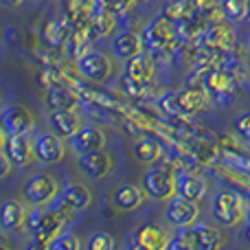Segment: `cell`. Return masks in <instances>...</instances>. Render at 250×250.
Returning <instances> with one entry per match:
<instances>
[{
  "instance_id": "obj_1",
  "label": "cell",
  "mask_w": 250,
  "mask_h": 250,
  "mask_svg": "<svg viewBox=\"0 0 250 250\" xmlns=\"http://www.w3.org/2000/svg\"><path fill=\"white\" fill-rule=\"evenodd\" d=\"M66 222L55 211H44L42 207H33L26 217V230L31 235V248H48L53 237L62 233Z\"/></svg>"
},
{
  "instance_id": "obj_2",
  "label": "cell",
  "mask_w": 250,
  "mask_h": 250,
  "mask_svg": "<svg viewBox=\"0 0 250 250\" xmlns=\"http://www.w3.org/2000/svg\"><path fill=\"white\" fill-rule=\"evenodd\" d=\"M222 233L217 229L208 224H200V226H185V230L176 235L173 239L167 242V248L178 250V248H185V250H213V248H220L222 246Z\"/></svg>"
},
{
  "instance_id": "obj_3",
  "label": "cell",
  "mask_w": 250,
  "mask_h": 250,
  "mask_svg": "<svg viewBox=\"0 0 250 250\" xmlns=\"http://www.w3.org/2000/svg\"><path fill=\"white\" fill-rule=\"evenodd\" d=\"M92 202V193L86 185L82 182H73L60 193V198L53 200L51 211H55L64 222H73L79 211L88 208Z\"/></svg>"
},
{
  "instance_id": "obj_4",
  "label": "cell",
  "mask_w": 250,
  "mask_h": 250,
  "mask_svg": "<svg viewBox=\"0 0 250 250\" xmlns=\"http://www.w3.org/2000/svg\"><path fill=\"white\" fill-rule=\"evenodd\" d=\"M204 101H207V97H204L202 90L189 88V90L163 95L158 105L160 110H165L167 114H173V117H193L204 108Z\"/></svg>"
},
{
  "instance_id": "obj_5",
  "label": "cell",
  "mask_w": 250,
  "mask_h": 250,
  "mask_svg": "<svg viewBox=\"0 0 250 250\" xmlns=\"http://www.w3.org/2000/svg\"><path fill=\"white\" fill-rule=\"evenodd\" d=\"M143 189L154 200H169L176 193V173L171 165H154L143 176Z\"/></svg>"
},
{
  "instance_id": "obj_6",
  "label": "cell",
  "mask_w": 250,
  "mask_h": 250,
  "mask_svg": "<svg viewBox=\"0 0 250 250\" xmlns=\"http://www.w3.org/2000/svg\"><path fill=\"white\" fill-rule=\"evenodd\" d=\"M213 217L226 229H233L244 220V200L230 189H222L213 198Z\"/></svg>"
},
{
  "instance_id": "obj_7",
  "label": "cell",
  "mask_w": 250,
  "mask_h": 250,
  "mask_svg": "<svg viewBox=\"0 0 250 250\" xmlns=\"http://www.w3.org/2000/svg\"><path fill=\"white\" fill-rule=\"evenodd\" d=\"M173 40H176V26L165 16L149 22V24L145 26V31H143V44H145L147 51L154 53V55L169 51Z\"/></svg>"
},
{
  "instance_id": "obj_8",
  "label": "cell",
  "mask_w": 250,
  "mask_h": 250,
  "mask_svg": "<svg viewBox=\"0 0 250 250\" xmlns=\"http://www.w3.org/2000/svg\"><path fill=\"white\" fill-rule=\"evenodd\" d=\"M75 64H77L79 75H82L86 82H92V83H101L112 75V62H110V57L101 51H95V48H90V51L83 57H79Z\"/></svg>"
},
{
  "instance_id": "obj_9",
  "label": "cell",
  "mask_w": 250,
  "mask_h": 250,
  "mask_svg": "<svg viewBox=\"0 0 250 250\" xmlns=\"http://www.w3.org/2000/svg\"><path fill=\"white\" fill-rule=\"evenodd\" d=\"M60 185L51 173H35L24 185V200L33 207H46L57 198Z\"/></svg>"
},
{
  "instance_id": "obj_10",
  "label": "cell",
  "mask_w": 250,
  "mask_h": 250,
  "mask_svg": "<svg viewBox=\"0 0 250 250\" xmlns=\"http://www.w3.org/2000/svg\"><path fill=\"white\" fill-rule=\"evenodd\" d=\"M0 125L7 132V136H13V134H31L35 127V114L26 105L11 104L0 110Z\"/></svg>"
},
{
  "instance_id": "obj_11",
  "label": "cell",
  "mask_w": 250,
  "mask_h": 250,
  "mask_svg": "<svg viewBox=\"0 0 250 250\" xmlns=\"http://www.w3.org/2000/svg\"><path fill=\"white\" fill-rule=\"evenodd\" d=\"M70 147L75 154H88V151H97L105 147V134L97 125H82L77 132L70 136Z\"/></svg>"
},
{
  "instance_id": "obj_12",
  "label": "cell",
  "mask_w": 250,
  "mask_h": 250,
  "mask_svg": "<svg viewBox=\"0 0 250 250\" xmlns=\"http://www.w3.org/2000/svg\"><path fill=\"white\" fill-rule=\"evenodd\" d=\"M200 215V207L195 200H189V198H173L167 207V220L171 222L173 226L178 229H185V226H193L195 220Z\"/></svg>"
},
{
  "instance_id": "obj_13",
  "label": "cell",
  "mask_w": 250,
  "mask_h": 250,
  "mask_svg": "<svg viewBox=\"0 0 250 250\" xmlns=\"http://www.w3.org/2000/svg\"><path fill=\"white\" fill-rule=\"evenodd\" d=\"M33 149H35V158L40 163H46V165H53V163H60L64 158L66 149H64V141L57 136L55 132H44L35 138L33 143Z\"/></svg>"
},
{
  "instance_id": "obj_14",
  "label": "cell",
  "mask_w": 250,
  "mask_h": 250,
  "mask_svg": "<svg viewBox=\"0 0 250 250\" xmlns=\"http://www.w3.org/2000/svg\"><path fill=\"white\" fill-rule=\"evenodd\" d=\"M75 26L68 22V18L62 13V16H55L42 26L40 31V42L46 44V46H55V48H64L66 40L70 38Z\"/></svg>"
},
{
  "instance_id": "obj_15",
  "label": "cell",
  "mask_w": 250,
  "mask_h": 250,
  "mask_svg": "<svg viewBox=\"0 0 250 250\" xmlns=\"http://www.w3.org/2000/svg\"><path fill=\"white\" fill-rule=\"evenodd\" d=\"M79 169L86 173L92 180H101L110 173L112 169V156L105 149H97V151H88V154L79 156Z\"/></svg>"
},
{
  "instance_id": "obj_16",
  "label": "cell",
  "mask_w": 250,
  "mask_h": 250,
  "mask_svg": "<svg viewBox=\"0 0 250 250\" xmlns=\"http://www.w3.org/2000/svg\"><path fill=\"white\" fill-rule=\"evenodd\" d=\"M46 105L51 112L55 110H75L79 105V95L70 83H55L46 88Z\"/></svg>"
},
{
  "instance_id": "obj_17",
  "label": "cell",
  "mask_w": 250,
  "mask_h": 250,
  "mask_svg": "<svg viewBox=\"0 0 250 250\" xmlns=\"http://www.w3.org/2000/svg\"><path fill=\"white\" fill-rule=\"evenodd\" d=\"M26 217H29V211L20 200H7V202L0 204V226H2V230L16 233V230L24 229Z\"/></svg>"
},
{
  "instance_id": "obj_18",
  "label": "cell",
  "mask_w": 250,
  "mask_h": 250,
  "mask_svg": "<svg viewBox=\"0 0 250 250\" xmlns=\"http://www.w3.org/2000/svg\"><path fill=\"white\" fill-rule=\"evenodd\" d=\"M7 154L11 158L13 165L18 167H26L31 165V160L35 158V149H33V143H31L29 134H13V136L7 138Z\"/></svg>"
},
{
  "instance_id": "obj_19",
  "label": "cell",
  "mask_w": 250,
  "mask_h": 250,
  "mask_svg": "<svg viewBox=\"0 0 250 250\" xmlns=\"http://www.w3.org/2000/svg\"><path fill=\"white\" fill-rule=\"evenodd\" d=\"M208 191V185L202 176L198 173H191V171H180L176 176V193L182 195V198H189V200H202Z\"/></svg>"
},
{
  "instance_id": "obj_20",
  "label": "cell",
  "mask_w": 250,
  "mask_h": 250,
  "mask_svg": "<svg viewBox=\"0 0 250 250\" xmlns=\"http://www.w3.org/2000/svg\"><path fill=\"white\" fill-rule=\"evenodd\" d=\"M112 202L119 211H136L145 202V189L138 185H132V182H125V185L114 189Z\"/></svg>"
},
{
  "instance_id": "obj_21",
  "label": "cell",
  "mask_w": 250,
  "mask_h": 250,
  "mask_svg": "<svg viewBox=\"0 0 250 250\" xmlns=\"http://www.w3.org/2000/svg\"><path fill=\"white\" fill-rule=\"evenodd\" d=\"M143 46H145V44H143V35L134 33V31H123V33H119L112 42L114 55L123 62H129L132 57L141 55Z\"/></svg>"
},
{
  "instance_id": "obj_22",
  "label": "cell",
  "mask_w": 250,
  "mask_h": 250,
  "mask_svg": "<svg viewBox=\"0 0 250 250\" xmlns=\"http://www.w3.org/2000/svg\"><path fill=\"white\" fill-rule=\"evenodd\" d=\"M134 242H136L138 248H145V250H158V248H165L169 242L167 237V230L163 229V226L154 224V222H149V224H143L141 229L136 230V237H134Z\"/></svg>"
},
{
  "instance_id": "obj_23",
  "label": "cell",
  "mask_w": 250,
  "mask_h": 250,
  "mask_svg": "<svg viewBox=\"0 0 250 250\" xmlns=\"http://www.w3.org/2000/svg\"><path fill=\"white\" fill-rule=\"evenodd\" d=\"M117 18L119 16L105 11V9L95 7L92 9V13H90V20H88V24H86L90 38L95 40V42L97 40H101V38H108V35L114 31V26H117Z\"/></svg>"
},
{
  "instance_id": "obj_24",
  "label": "cell",
  "mask_w": 250,
  "mask_h": 250,
  "mask_svg": "<svg viewBox=\"0 0 250 250\" xmlns=\"http://www.w3.org/2000/svg\"><path fill=\"white\" fill-rule=\"evenodd\" d=\"M82 125V117L75 110H55V112H51V127L60 138H70Z\"/></svg>"
},
{
  "instance_id": "obj_25",
  "label": "cell",
  "mask_w": 250,
  "mask_h": 250,
  "mask_svg": "<svg viewBox=\"0 0 250 250\" xmlns=\"http://www.w3.org/2000/svg\"><path fill=\"white\" fill-rule=\"evenodd\" d=\"M92 42H95V40L90 38L86 24H83V26H75L73 33H70V38L66 40V44H64L66 57H68V60H73V62H77L79 57H83L92 48Z\"/></svg>"
},
{
  "instance_id": "obj_26",
  "label": "cell",
  "mask_w": 250,
  "mask_h": 250,
  "mask_svg": "<svg viewBox=\"0 0 250 250\" xmlns=\"http://www.w3.org/2000/svg\"><path fill=\"white\" fill-rule=\"evenodd\" d=\"M92 9H95L92 0H62V13L68 18V22L73 26L88 24Z\"/></svg>"
},
{
  "instance_id": "obj_27",
  "label": "cell",
  "mask_w": 250,
  "mask_h": 250,
  "mask_svg": "<svg viewBox=\"0 0 250 250\" xmlns=\"http://www.w3.org/2000/svg\"><path fill=\"white\" fill-rule=\"evenodd\" d=\"M125 75H129L132 79L136 82H143V83H149L151 82V75H154V64H151V57L147 55H136L127 62V70Z\"/></svg>"
},
{
  "instance_id": "obj_28",
  "label": "cell",
  "mask_w": 250,
  "mask_h": 250,
  "mask_svg": "<svg viewBox=\"0 0 250 250\" xmlns=\"http://www.w3.org/2000/svg\"><path fill=\"white\" fill-rule=\"evenodd\" d=\"M134 154H136V158L141 163H156L163 156V145L154 136H143L134 145Z\"/></svg>"
},
{
  "instance_id": "obj_29",
  "label": "cell",
  "mask_w": 250,
  "mask_h": 250,
  "mask_svg": "<svg viewBox=\"0 0 250 250\" xmlns=\"http://www.w3.org/2000/svg\"><path fill=\"white\" fill-rule=\"evenodd\" d=\"M193 11H195V0H171L163 9V16L171 22H180L187 20V18H193Z\"/></svg>"
},
{
  "instance_id": "obj_30",
  "label": "cell",
  "mask_w": 250,
  "mask_h": 250,
  "mask_svg": "<svg viewBox=\"0 0 250 250\" xmlns=\"http://www.w3.org/2000/svg\"><path fill=\"white\" fill-rule=\"evenodd\" d=\"M222 13L229 22H239L248 16L250 11V0H222L220 2Z\"/></svg>"
},
{
  "instance_id": "obj_31",
  "label": "cell",
  "mask_w": 250,
  "mask_h": 250,
  "mask_svg": "<svg viewBox=\"0 0 250 250\" xmlns=\"http://www.w3.org/2000/svg\"><path fill=\"white\" fill-rule=\"evenodd\" d=\"M204 40H207V44H211V46H217V48H224L230 44V40H233V31L229 29L226 24H215L211 26V29L204 33Z\"/></svg>"
},
{
  "instance_id": "obj_32",
  "label": "cell",
  "mask_w": 250,
  "mask_h": 250,
  "mask_svg": "<svg viewBox=\"0 0 250 250\" xmlns=\"http://www.w3.org/2000/svg\"><path fill=\"white\" fill-rule=\"evenodd\" d=\"M92 2H95V7L105 9V11L114 13V16H125V13H129L134 9L136 0H92Z\"/></svg>"
},
{
  "instance_id": "obj_33",
  "label": "cell",
  "mask_w": 250,
  "mask_h": 250,
  "mask_svg": "<svg viewBox=\"0 0 250 250\" xmlns=\"http://www.w3.org/2000/svg\"><path fill=\"white\" fill-rule=\"evenodd\" d=\"M48 248H53V250H79L82 248V239H79L75 233H62V235H57V237L51 239Z\"/></svg>"
},
{
  "instance_id": "obj_34",
  "label": "cell",
  "mask_w": 250,
  "mask_h": 250,
  "mask_svg": "<svg viewBox=\"0 0 250 250\" xmlns=\"http://www.w3.org/2000/svg\"><path fill=\"white\" fill-rule=\"evenodd\" d=\"M121 90H123L127 97L141 99V97H145V95H147V90H149V83L136 82V79H132L129 75H123V79H121Z\"/></svg>"
},
{
  "instance_id": "obj_35",
  "label": "cell",
  "mask_w": 250,
  "mask_h": 250,
  "mask_svg": "<svg viewBox=\"0 0 250 250\" xmlns=\"http://www.w3.org/2000/svg\"><path fill=\"white\" fill-rule=\"evenodd\" d=\"M114 246H117V239L110 233H105V230H99V233H95L88 239V248L90 250H112Z\"/></svg>"
},
{
  "instance_id": "obj_36",
  "label": "cell",
  "mask_w": 250,
  "mask_h": 250,
  "mask_svg": "<svg viewBox=\"0 0 250 250\" xmlns=\"http://www.w3.org/2000/svg\"><path fill=\"white\" fill-rule=\"evenodd\" d=\"M11 167H13V163H11V158H9V154L4 151V147H0V180L11 173Z\"/></svg>"
},
{
  "instance_id": "obj_37",
  "label": "cell",
  "mask_w": 250,
  "mask_h": 250,
  "mask_svg": "<svg viewBox=\"0 0 250 250\" xmlns=\"http://www.w3.org/2000/svg\"><path fill=\"white\" fill-rule=\"evenodd\" d=\"M235 127H237V132L242 134L244 138H248V141H250V112L242 114V117L235 121Z\"/></svg>"
},
{
  "instance_id": "obj_38",
  "label": "cell",
  "mask_w": 250,
  "mask_h": 250,
  "mask_svg": "<svg viewBox=\"0 0 250 250\" xmlns=\"http://www.w3.org/2000/svg\"><path fill=\"white\" fill-rule=\"evenodd\" d=\"M217 7H220V0H195V9L202 13H211Z\"/></svg>"
},
{
  "instance_id": "obj_39",
  "label": "cell",
  "mask_w": 250,
  "mask_h": 250,
  "mask_svg": "<svg viewBox=\"0 0 250 250\" xmlns=\"http://www.w3.org/2000/svg\"><path fill=\"white\" fill-rule=\"evenodd\" d=\"M2 4H7V7H18V4H22L24 0H0Z\"/></svg>"
},
{
  "instance_id": "obj_40",
  "label": "cell",
  "mask_w": 250,
  "mask_h": 250,
  "mask_svg": "<svg viewBox=\"0 0 250 250\" xmlns=\"http://www.w3.org/2000/svg\"><path fill=\"white\" fill-rule=\"evenodd\" d=\"M7 145V132L2 129V125H0V147Z\"/></svg>"
},
{
  "instance_id": "obj_41",
  "label": "cell",
  "mask_w": 250,
  "mask_h": 250,
  "mask_svg": "<svg viewBox=\"0 0 250 250\" xmlns=\"http://www.w3.org/2000/svg\"><path fill=\"white\" fill-rule=\"evenodd\" d=\"M244 237H246V242L250 244V224H246V229H244Z\"/></svg>"
},
{
  "instance_id": "obj_42",
  "label": "cell",
  "mask_w": 250,
  "mask_h": 250,
  "mask_svg": "<svg viewBox=\"0 0 250 250\" xmlns=\"http://www.w3.org/2000/svg\"><path fill=\"white\" fill-rule=\"evenodd\" d=\"M246 224H250V213H248V215H246Z\"/></svg>"
},
{
  "instance_id": "obj_43",
  "label": "cell",
  "mask_w": 250,
  "mask_h": 250,
  "mask_svg": "<svg viewBox=\"0 0 250 250\" xmlns=\"http://www.w3.org/2000/svg\"><path fill=\"white\" fill-rule=\"evenodd\" d=\"M136 2H147V0H136Z\"/></svg>"
},
{
  "instance_id": "obj_44",
  "label": "cell",
  "mask_w": 250,
  "mask_h": 250,
  "mask_svg": "<svg viewBox=\"0 0 250 250\" xmlns=\"http://www.w3.org/2000/svg\"><path fill=\"white\" fill-rule=\"evenodd\" d=\"M0 230H2V226H0Z\"/></svg>"
}]
</instances>
